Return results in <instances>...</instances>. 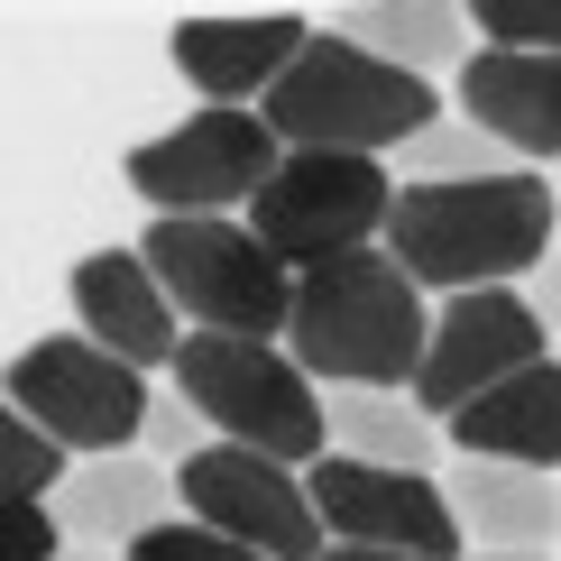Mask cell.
Here are the masks:
<instances>
[{"mask_svg":"<svg viewBox=\"0 0 561 561\" xmlns=\"http://www.w3.org/2000/svg\"><path fill=\"white\" fill-rule=\"evenodd\" d=\"M561 194L534 167L516 175H479V184H405L387 221V259L414 276L424 295H488L543 276L552 240H561Z\"/></svg>","mask_w":561,"mask_h":561,"instance_id":"cell-1","label":"cell"},{"mask_svg":"<svg viewBox=\"0 0 561 561\" xmlns=\"http://www.w3.org/2000/svg\"><path fill=\"white\" fill-rule=\"evenodd\" d=\"M286 350L304 359V378L322 396L332 387H414L433 350V313L424 286L387 259V249H359V259H332L313 276H295V332Z\"/></svg>","mask_w":561,"mask_h":561,"instance_id":"cell-2","label":"cell"},{"mask_svg":"<svg viewBox=\"0 0 561 561\" xmlns=\"http://www.w3.org/2000/svg\"><path fill=\"white\" fill-rule=\"evenodd\" d=\"M267 129L295 157H405L414 138L442 121V92L424 75H396L368 46H350L341 28H313V46L295 56V75L267 92Z\"/></svg>","mask_w":561,"mask_h":561,"instance_id":"cell-3","label":"cell"},{"mask_svg":"<svg viewBox=\"0 0 561 561\" xmlns=\"http://www.w3.org/2000/svg\"><path fill=\"white\" fill-rule=\"evenodd\" d=\"M175 396L203 414V433L230 442V451L286 460V470H313L332 460V414H322V387L304 378V359L286 341H221V332H184L175 350Z\"/></svg>","mask_w":561,"mask_h":561,"instance_id":"cell-4","label":"cell"},{"mask_svg":"<svg viewBox=\"0 0 561 561\" xmlns=\"http://www.w3.org/2000/svg\"><path fill=\"white\" fill-rule=\"evenodd\" d=\"M138 259H148L157 286L175 295L184 332H221V341H286L295 332V267L276 259L240 213L148 221Z\"/></svg>","mask_w":561,"mask_h":561,"instance_id":"cell-5","label":"cell"},{"mask_svg":"<svg viewBox=\"0 0 561 561\" xmlns=\"http://www.w3.org/2000/svg\"><path fill=\"white\" fill-rule=\"evenodd\" d=\"M286 167V138L267 129V111H184L175 129L138 138L121 157L129 194L157 221H203V213H249L267 194V175Z\"/></svg>","mask_w":561,"mask_h":561,"instance_id":"cell-6","label":"cell"},{"mask_svg":"<svg viewBox=\"0 0 561 561\" xmlns=\"http://www.w3.org/2000/svg\"><path fill=\"white\" fill-rule=\"evenodd\" d=\"M396 194L405 184L387 175V157H295L267 175V194L249 203V230L286 259L295 276L332 267V259H359V249H387V221H396Z\"/></svg>","mask_w":561,"mask_h":561,"instance_id":"cell-7","label":"cell"},{"mask_svg":"<svg viewBox=\"0 0 561 561\" xmlns=\"http://www.w3.org/2000/svg\"><path fill=\"white\" fill-rule=\"evenodd\" d=\"M148 405H157L148 368L111 359V350L83 341V332H46V341H28L10 359V414H28L37 433H56L75 460L129 451V442L148 433Z\"/></svg>","mask_w":561,"mask_h":561,"instance_id":"cell-8","label":"cell"},{"mask_svg":"<svg viewBox=\"0 0 561 561\" xmlns=\"http://www.w3.org/2000/svg\"><path fill=\"white\" fill-rule=\"evenodd\" d=\"M552 359V322L534 313V295L516 286H488V295H451L433 313V350H424V378H414V405L424 414H470L479 396H497L506 378Z\"/></svg>","mask_w":561,"mask_h":561,"instance_id":"cell-9","label":"cell"},{"mask_svg":"<svg viewBox=\"0 0 561 561\" xmlns=\"http://www.w3.org/2000/svg\"><path fill=\"white\" fill-rule=\"evenodd\" d=\"M175 488H184V516L194 525H213V534H230V543H249L267 561H322L332 552V534L313 516V488H304V470H286V460L213 442V451H194L175 470Z\"/></svg>","mask_w":561,"mask_h":561,"instance_id":"cell-10","label":"cell"},{"mask_svg":"<svg viewBox=\"0 0 561 561\" xmlns=\"http://www.w3.org/2000/svg\"><path fill=\"white\" fill-rule=\"evenodd\" d=\"M304 488H313V516L332 543L350 552H414V561H470L460 543V516L451 497H442V479L424 470H368V460H313L304 470Z\"/></svg>","mask_w":561,"mask_h":561,"instance_id":"cell-11","label":"cell"},{"mask_svg":"<svg viewBox=\"0 0 561 561\" xmlns=\"http://www.w3.org/2000/svg\"><path fill=\"white\" fill-rule=\"evenodd\" d=\"M65 295H75L83 341H102L111 359H129V368H175L184 313H175V295L157 286V267L138 259V249H92Z\"/></svg>","mask_w":561,"mask_h":561,"instance_id":"cell-12","label":"cell"},{"mask_svg":"<svg viewBox=\"0 0 561 561\" xmlns=\"http://www.w3.org/2000/svg\"><path fill=\"white\" fill-rule=\"evenodd\" d=\"M304 46H313L304 19H184L175 28V75L213 111H259L295 75Z\"/></svg>","mask_w":561,"mask_h":561,"instance_id":"cell-13","label":"cell"},{"mask_svg":"<svg viewBox=\"0 0 561 561\" xmlns=\"http://www.w3.org/2000/svg\"><path fill=\"white\" fill-rule=\"evenodd\" d=\"M175 506H184V488H175L167 460L111 451V460H75L56 516H65V534H75L83 552H129V543H148L157 525H175Z\"/></svg>","mask_w":561,"mask_h":561,"instance_id":"cell-14","label":"cell"},{"mask_svg":"<svg viewBox=\"0 0 561 561\" xmlns=\"http://www.w3.org/2000/svg\"><path fill=\"white\" fill-rule=\"evenodd\" d=\"M442 497H451V516H460V534H470V552H552V543H561V479H543V470L451 451Z\"/></svg>","mask_w":561,"mask_h":561,"instance_id":"cell-15","label":"cell"},{"mask_svg":"<svg viewBox=\"0 0 561 561\" xmlns=\"http://www.w3.org/2000/svg\"><path fill=\"white\" fill-rule=\"evenodd\" d=\"M460 121H479L506 157H561V56H497L479 46L451 75Z\"/></svg>","mask_w":561,"mask_h":561,"instance_id":"cell-16","label":"cell"},{"mask_svg":"<svg viewBox=\"0 0 561 561\" xmlns=\"http://www.w3.org/2000/svg\"><path fill=\"white\" fill-rule=\"evenodd\" d=\"M322 414H332V451L341 460H368V470H424V479L451 470V424L414 405V387H332Z\"/></svg>","mask_w":561,"mask_h":561,"instance_id":"cell-17","label":"cell"},{"mask_svg":"<svg viewBox=\"0 0 561 561\" xmlns=\"http://www.w3.org/2000/svg\"><path fill=\"white\" fill-rule=\"evenodd\" d=\"M451 451L470 460H516V470H561V359L506 378L497 396H479L470 414H451Z\"/></svg>","mask_w":561,"mask_h":561,"instance_id":"cell-18","label":"cell"},{"mask_svg":"<svg viewBox=\"0 0 561 561\" xmlns=\"http://www.w3.org/2000/svg\"><path fill=\"white\" fill-rule=\"evenodd\" d=\"M332 28L350 46H368L378 65H396V75H460V65L479 56V28H470V10H451V0H378V10H341Z\"/></svg>","mask_w":561,"mask_h":561,"instance_id":"cell-19","label":"cell"},{"mask_svg":"<svg viewBox=\"0 0 561 561\" xmlns=\"http://www.w3.org/2000/svg\"><path fill=\"white\" fill-rule=\"evenodd\" d=\"M396 167H405V184H479V175H516L525 157H506L479 121H433Z\"/></svg>","mask_w":561,"mask_h":561,"instance_id":"cell-20","label":"cell"},{"mask_svg":"<svg viewBox=\"0 0 561 561\" xmlns=\"http://www.w3.org/2000/svg\"><path fill=\"white\" fill-rule=\"evenodd\" d=\"M0 460H10V506H56L65 479H75V451H65L56 433H37L28 414L0 424Z\"/></svg>","mask_w":561,"mask_h":561,"instance_id":"cell-21","label":"cell"},{"mask_svg":"<svg viewBox=\"0 0 561 561\" xmlns=\"http://www.w3.org/2000/svg\"><path fill=\"white\" fill-rule=\"evenodd\" d=\"M470 28L497 56H561V0H479Z\"/></svg>","mask_w":561,"mask_h":561,"instance_id":"cell-22","label":"cell"},{"mask_svg":"<svg viewBox=\"0 0 561 561\" xmlns=\"http://www.w3.org/2000/svg\"><path fill=\"white\" fill-rule=\"evenodd\" d=\"M129 561H267V552H249V543H230V534H213V525L175 516V525H157L148 543H129Z\"/></svg>","mask_w":561,"mask_h":561,"instance_id":"cell-23","label":"cell"},{"mask_svg":"<svg viewBox=\"0 0 561 561\" xmlns=\"http://www.w3.org/2000/svg\"><path fill=\"white\" fill-rule=\"evenodd\" d=\"M138 442H148V460H167V470H184L194 451H213V433H203V414L184 405L175 387H167V396L148 405V433H138Z\"/></svg>","mask_w":561,"mask_h":561,"instance_id":"cell-24","label":"cell"},{"mask_svg":"<svg viewBox=\"0 0 561 561\" xmlns=\"http://www.w3.org/2000/svg\"><path fill=\"white\" fill-rule=\"evenodd\" d=\"M75 534H65L56 506H10V561H65Z\"/></svg>","mask_w":561,"mask_h":561,"instance_id":"cell-25","label":"cell"},{"mask_svg":"<svg viewBox=\"0 0 561 561\" xmlns=\"http://www.w3.org/2000/svg\"><path fill=\"white\" fill-rule=\"evenodd\" d=\"M534 313L561 332V240H552V259H543V276H534Z\"/></svg>","mask_w":561,"mask_h":561,"instance_id":"cell-26","label":"cell"},{"mask_svg":"<svg viewBox=\"0 0 561 561\" xmlns=\"http://www.w3.org/2000/svg\"><path fill=\"white\" fill-rule=\"evenodd\" d=\"M322 561H414V552H350V543H332Z\"/></svg>","mask_w":561,"mask_h":561,"instance_id":"cell-27","label":"cell"},{"mask_svg":"<svg viewBox=\"0 0 561 561\" xmlns=\"http://www.w3.org/2000/svg\"><path fill=\"white\" fill-rule=\"evenodd\" d=\"M470 561H561V552H470Z\"/></svg>","mask_w":561,"mask_h":561,"instance_id":"cell-28","label":"cell"},{"mask_svg":"<svg viewBox=\"0 0 561 561\" xmlns=\"http://www.w3.org/2000/svg\"><path fill=\"white\" fill-rule=\"evenodd\" d=\"M65 561H129V552H83V543H75V552H65Z\"/></svg>","mask_w":561,"mask_h":561,"instance_id":"cell-29","label":"cell"}]
</instances>
